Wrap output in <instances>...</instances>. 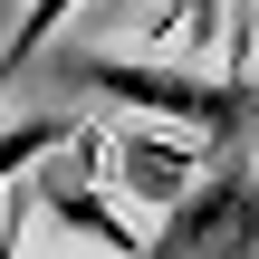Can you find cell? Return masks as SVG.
Listing matches in <instances>:
<instances>
[{"label":"cell","mask_w":259,"mask_h":259,"mask_svg":"<svg viewBox=\"0 0 259 259\" xmlns=\"http://www.w3.org/2000/svg\"><path fill=\"white\" fill-rule=\"evenodd\" d=\"M67 77H77L87 96H115V106H135V115L173 125V135H231V125L250 115V77H192V67L96 58V48H77V58H67Z\"/></svg>","instance_id":"1"},{"label":"cell","mask_w":259,"mask_h":259,"mask_svg":"<svg viewBox=\"0 0 259 259\" xmlns=\"http://www.w3.org/2000/svg\"><path fill=\"white\" fill-rule=\"evenodd\" d=\"M144 259H259V173L250 163L202 173V183L144 231Z\"/></svg>","instance_id":"2"},{"label":"cell","mask_w":259,"mask_h":259,"mask_svg":"<svg viewBox=\"0 0 259 259\" xmlns=\"http://www.w3.org/2000/svg\"><path fill=\"white\" fill-rule=\"evenodd\" d=\"M38 211H48V221H67V231H87V240H106L115 259H144V221H125V211H115V192H106L96 173H87V183H77V173L38 183Z\"/></svg>","instance_id":"3"},{"label":"cell","mask_w":259,"mask_h":259,"mask_svg":"<svg viewBox=\"0 0 259 259\" xmlns=\"http://www.w3.org/2000/svg\"><path fill=\"white\" fill-rule=\"evenodd\" d=\"M77 135H87L77 115H19V125H0V192H10V183H29V173H38L48 154H67Z\"/></svg>","instance_id":"4"}]
</instances>
